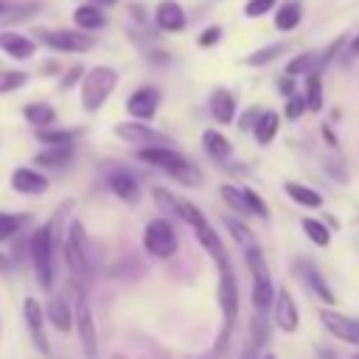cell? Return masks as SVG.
<instances>
[{
    "instance_id": "cell-9",
    "label": "cell",
    "mask_w": 359,
    "mask_h": 359,
    "mask_svg": "<svg viewBox=\"0 0 359 359\" xmlns=\"http://www.w3.org/2000/svg\"><path fill=\"white\" fill-rule=\"evenodd\" d=\"M272 323H275L283 334H294V331H297V323H300L297 303H294L292 292L283 289V286L275 292V300H272Z\"/></svg>"
},
{
    "instance_id": "cell-12",
    "label": "cell",
    "mask_w": 359,
    "mask_h": 359,
    "mask_svg": "<svg viewBox=\"0 0 359 359\" xmlns=\"http://www.w3.org/2000/svg\"><path fill=\"white\" fill-rule=\"evenodd\" d=\"M157 107H160V90L157 87H137L126 101V112L137 121H151Z\"/></svg>"
},
{
    "instance_id": "cell-60",
    "label": "cell",
    "mask_w": 359,
    "mask_h": 359,
    "mask_svg": "<svg viewBox=\"0 0 359 359\" xmlns=\"http://www.w3.org/2000/svg\"><path fill=\"white\" fill-rule=\"evenodd\" d=\"M356 359H359V353H356Z\"/></svg>"
},
{
    "instance_id": "cell-59",
    "label": "cell",
    "mask_w": 359,
    "mask_h": 359,
    "mask_svg": "<svg viewBox=\"0 0 359 359\" xmlns=\"http://www.w3.org/2000/svg\"><path fill=\"white\" fill-rule=\"evenodd\" d=\"M115 359H123V356H121V353H118V356H115Z\"/></svg>"
},
{
    "instance_id": "cell-36",
    "label": "cell",
    "mask_w": 359,
    "mask_h": 359,
    "mask_svg": "<svg viewBox=\"0 0 359 359\" xmlns=\"http://www.w3.org/2000/svg\"><path fill=\"white\" fill-rule=\"evenodd\" d=\"M219 194H222V199L238 213V216H247V213H252L250 210V202H247V196H244V188H236V185H222L219 188Z\"/></svg>"
},
{
    "instance_id": "cell-35",
    "label": "cell",
    "mask_w": 359,
    "mask_h": 359,
    "mask_svg": "<svg viewBox=\"0 0 359 359\" xmlns=\"http://www.w3.org/2000/svg\"><path fill=\"white\" fill-rule=\"evenodd\" d=\"M31 216L28 213H3L0 210V244L8 241L11 236H17L22 230V224H28Z\"/></svg>"
},
{
    "instance_id": "cell-11",
    "label": "cell",
    "mask_w": 359,
    "mask_h": 359,
    "mask_svg": "<svg viewBox=\"0 0 359 359\" xmlns=\"http://www.w3.org/2000/svg\"><path fill=\"white\" fill-rule=\"evenodd\" d=\"M76 328H79L84 356L95 359L98 356V331H95V317H93L90 306L84 303V297H79V306H76Z\"/></svg>"
},
{
    "instance_id": "cell-51",
    "label": "cell",
    "mask_w": 359,
    "mask_h": 359,
    "mask_svg": "<svg viewBox=\"0 0 359 359\" xmlns=\"http://www.w3.org/2000/svg\"><path fill=\"white\" fill-rule=\"evenodd\" d=\"M238 359H261V348L255 345V342H247L244 345V351H241V356Z\"/></svg>"
},
{
    "instance_id": "cell-55",
    "label": "cell",
    "mask_w": 359,
    "mask_h": 359,
    "mask_svg": "<svg viewBox=\"0 0 359 359\" xmlns=\"http://www.w3.org/2000/svg\"><path fill=\"white\" fill-rule=\"evenodd\" d=\"M351 56H359V34L351 39Z\"/></svg>"
},
{
    "instance_id": "cell-37",
    "label": "cell",
    "mask_w": 359,
    "mask_h": 359,
    "mask_svg": "<svg viewBox=\"0 0 359 359\" xmlns=\"http://www.w3.org/2000/svg\"><path fill=\"white\" fill-rule=\"evenodd\" d=\"M177 216H180L182 222H188V224H191V230H196V227L208 224L205 213H202L194 202H188V199H182V196H177Z\"/></svg>"
},
{
    "instance_id": "cell-49",
    "label": "cell",
    "mask_w": 359,
    "mask_h": 359,
    "mask_svg": "<svg viewBox=\"0 0 359 359\" xmlns=\"http://www.w3.org/2000/svg\"><path fill=\"white\" fill-rule=\"evenodd\" d=\"M258 115H261V112H258L255 107H250V109H247V112L241 115V121H238V126H241V129H252V126L258 123Z\"/></svg>"
},
{
    "instance_id": "cell-23",
    "label": "cell",
    "mask_w": 359,
    "mask_h": 359,
    "mask_svg": "<svg viewBox=\"0 0 359 359\" xmlns=\"http://www.w3.org/2000/svg\"><path fill=\"white\" fill-rule=\"evenodd\" d=\"M202 149H205L208 157H213V160H219V163H224V160L233 154V143H230L222 132H216V129H205V132H202Z\"/></svg>"
},
{
    "instance_id": "cell-27",
    "label": "cell",
    "mask_w": 359,
    "mask_h": 359,
    "mask_svg": "<svg viewBox=\"0 0 359 359\" xmlns=\"http://www.w3.org/2000/svg\"><path fill=\"white\" fill-rule=\"evenodd\" d=\"M278 126H280V115L272 112V109H264V112L258 115V123L252 126V135H255V140H258L261 146H269L272 137L278 135Z\"/></svg>"
},
{
    "instance_id": "cell-50",
    "label": "cell",
    "mask_w": 359,
    "mask_h": 359,
    "mask_svg": "<svg viewBox=\"0 0 359 359\" xmlns=\"http://www.w3.org/2000/svg\"><path fill=\"white\" fill-rule=\"evenodd\" d=\"M278 90H280L286 98H289V95H294V76H289V73H286V76L278 81Z\"/></svg>"
},
{
    "instance_id": "cell-22",
    "label": "cell",
    "mask_w": 359,
    "mask_h": 359,
    "mask_svg": "<svg viewBox=\"0 0 359 359\" xmlns=\"http://www.w3.org/2000/svg\"><path fill=\"white\" fill-rule=\"evenodd\" d=\"M300 20H303V6H300L297 0H283V3L275 8V28L283 31V34L294 31V28L300 25Z\"/></svg>"
},
{
    "instance_id": "cell-43",
    "label": "cell",
    "mask_w": 359,
    "mask_h": 359,
    "mask_svg": "<svg viewBox=\"0 0 359 359\" xmlns=\"http://www.w3.org/2000/svg\"><path fill=\"white\" fill-rule=\"evenodd\" d=\"M275 6H278V0H247V6H244V17L258 20V17L269 14V11H275Z\"/></svg>"
},
{
    "instance_id": "cell-54",
    "label": "cell",
    "mask_w": 359,
    "mask_h": 359,
    "mask_svg": "<svg viewBox=\"0 0 359 359\" xmlns=\"http://www.w3.org/2000/svg\"><path fill=\"white\" fill-rule=\"evenodd\" d=\"M323 137L328 140V146H337V137H334V132H331L328 126H323Z\"/></svg>"
},
{
    "instance_id": "cell-15",
    "label": "cell",
    "mask_w": 359,
    "mask_h": 359,
    "mask_svg": "<svg viewBox=\"0 0 359 359\" xmlns=\"http://www.w3.org/2000/svg\"><path fill=\"white\" fill-rule=\"evenodd\" d=\"M0 50L17 62H25V59L36 56V42L17 31H0Z\"/></svg>"
},
{
    "instance_id": "cell-7",
    "label": "cell",
    "mask_w": 359,
    "mask_h": 359,
    "mask_svg": "<svg viewBox=\"0 0 359 359\" xmlns=\"http://www.w3.org/2000/svg\"><path fill=\"white\" fill-rule=\"evenodd\" d=\"M219 306H222V314H224V325L233 328L236 314H238V283H236L230 258L219 261Z\"/></svg>"
},
{
    "instance_id": "cell-47",
    "label": "cell",
    "mask_w": 359,
    "mask_h": 359,
    "mask_svg": "<svg viewBox=\"0 0 359 359\" xmlns=\"http://www.w3.org/2000/svg\"><path fill=\"white\" fill-rule=\"evenodd\" d=\"M219 39H222V28H219V25H208V28L199 34V39H196V42H199L202 48H210V45H216Z\"/></svg>"
},
{
    "instance_id": "cell-45",
    "label": "cell",
    "mask_w": 359,
    "mask_h": 359,
    "mask_svg": "<svg viewBox=\"0 0 359 359\" xmlns=\"http://www.w3.org/2000/svg\"><path fill=\"white\" fill-rule=\"evenodd\" d=\"M244 196H247V202H250V210H252L258 219H264V222H266V219H269V208L264 205V199H261L252 188H244Z\"/></svg>"
},
{
    "instance_id": "cell-40",
    "label": "cell",
    "mask_w": 359,
    "mask_h": 359,
    "mask_svg": "<svg viewBox=\"0 0 359 359\" xmlns=\"http://www.w3.org/2000/svg\"><path fill=\"white\" fill-rule=\"evenodd\" d=\"M300 224H303V233H306L317 247H328V244H331V230H328L323 222H317V219H303Z\"/></svg>"
},
{
    "instance_id": "cell-14",
    "label": "cell",
    "mask_w": 359,
    "mask_h": 359,
    "mask_svg": "<svg viewBox=\"0 0 359 359\" xmlns=\"http://www.w3.org/2000/svg\"><path fill=\"white\" fill-rule=\"evenodd\" d=\"M22 317H25V323H28V331H31L34 345L39 348V353H50V342H48L45 328H42L45 314H42V306H39L34 297H25V300H22Z\"/></svg>"
},
{
    "instance_id": "cell-13",
    "label": "cell",
    "mask_w": 359,
    "mask_h": 359,
    "mask_svg": "<svg viewBox=\"0 0 359 359\" xmlns=\"http://www.w3.org/2000/svg\"><path fill=\"white\" fill-rule=\"evenodd\" d=\"M154 22L165 34H180V31H185L188 17H185V11L177 0H160L157 8H154Z\"/></svg>"
},
{
    "instance_id": "cell-20",
    "label": "cell",
    "mask_w": 359,
    "mask_h": 359,
    "mask_svg": "<svg viewBox=\"0 0 359 359\" xmlns=\"http://www.w3.org/2000/svg\"><path fill=\"white\" fill-rule=\"evenodd\" d=\"M210 115L219 121V123H233L236 118V98L227 87H216L210 93Z\"/></svg>"
},
{
    "instance_id": "cell-44",
    "label": "cell",
    "mask_w": 359,
    "mask_h": 359,
    "mask_svg": "<svg viewBox=\"0 0 359 359\" xmlns=\"http://www.w3.org/2000/svg\"><path fill=\"white\" fill-rule=\"evenodd\" d=\"M306 109H309L306 95H289V98H286V107H283V115H286L289 121H297Z\"/></svg>"
},
{
    "instance_id": "cell-24",
    "label": "cell",
    "mask_w": 359,
    "mask_h": 359,
    "mask_svg": "<svg viewBox=\"0 0 359 359\" xmlns=\"http://www.w3.org/2000/svg\"><path fill=\"white\" fill-rule=\"evenodd\" d=\"M70 160H73V146H70V143L48 146L45 151H39V154L34 157V163L42 165V168H65Z\"/></svg>"
},
{
    "instance_id": "cell-4",
    "label": "cell",
    "mask_w": 359,
    "mask_h": 359,
    "mask_svg": "<svg viewBox=\"0 0 359 359\" xmlns=\"http://www.w3.org/2000/svg\"><path fill=\"white\" fill-rule=\"evenodd\" d=\"M39 42L48 45L50 50H62V53H84L95 45V39L90 36V31H81V28H56V31H48V28H39L36 31Z\"/></svg>"
},
{
    "instance_id": "cell-53",
    "label": "cell",
    "mask_w": 359,
    "mask_h": 359,
    "mask_svg": "<svg viewBox=\"0 0 359 359\" xmlns=\"http://www.w3.org/2000/svg\"><path fill=\"white\" fill-rule=\"evenodd\" d=\"M14 8V0H0V17H6Z\"/></svg>"
},
{
    "instance_id": "cell-2",
    "label": "cell",
    "mask_w": 359,
    "mask_h": 359,
    "mask_svg": "<svg viewBox=\"0 0 359 359\" xmlns=\"http://www.w3.org/2000/svg\"><path fill=\"white\" fill-rule=\"evenodd\" d=\"M115 84H118L115 67H109V65L90 67L81 79V107H84V112H98L109 101Z\"/></svg>"
},
{
    "instance_id": "cell-17",
    "label": "cell",
    "mask_w": 359,
    "mask_h": 359,
    "mask_svg": "<svg viewBox=\"0 0 359 359\" xmlns=\"http://www.w3.org/2000/svg\"><path fill=\"white\" fill-rule=\"evenodd\" d=\"M107 185H109V191H112L118 199H123V202H129V205H135V202L140 199V185H137V180H135L129 171H112V174L107 177Z\"/></svg>"
},
{
    "instance_id": "cell-21",
    "label": "cell",
    "mask_w": 359,
    "mask_h": 359,
    "mask_svg": "<svg viewBox=\"0 0 359 359\" xmlns=\"http://www.w3.org/2000/svg\"><path fill=\"white\" fill-rule=\"evenodd\" d=\"M45 317H48L50 325H53L56 331H62V334H67V331L73 328V323H76V311H70V306H67L65 297H50Z\"/></svg>"
},
{
    "instance_id": "cell-57",
    "label": "cell",
    "mask_w": 359,
    "mask_h": 359,
    "mask_svg": "<svg viewBox=\"0 0 359 359\" xmlns=\"http://www.w3.org/2000/svg\"><path fill=\"white\" fill-rule=\"evenodd\" d=\"M8 266H11V261H8V258H6V255H3V252H0V272H6V269H8Z\"/></svg>"
},
{
    "instance_id": "cell-52",
    "label": "cell",
    "mask_w": 359,
    "mask_h": 359,
    "mask_svg": "<svg viewBox=\"0 0 359 359\" xmlns=\"http://www.w3.org/2000/svg\"><path fill=\"white\" fill-rule=\"evenodd\" d=\"M317 356H320V359H339V356H337L334 351H328V348H317Z\"/></svg>"
},
{
    "instance_id": "cell-33",
    "label": "cell",
    "mask_w": 359,
    "mask_h": 359,
    "mask_svg": "<svg viewBox=\"0 0 359 359\" xmlns=\"http://www.w3.org/2000/svg\"><path fill=\"white\" fill-rule=\"evenodd\" d=\"M283 50H286V42H272V45H264V48L252 50V53L244 59V65H250V67H264V65L275 62V59H278Z\"/></svg>"
},
{
    "instance_id": "cell-26",
    "label": "cell",
    "mask_w": 359,
    "mask_h": 359,
    "mask_svg": "<svg viewBox=\"0 0 359 359\" xmlns=\"http://www.w3.org/2000/svg\"><path fill=\"white\" fill-rule=\"evenodd\" d=\"M168 171V177L171 180H177V182H182V185H202V171H199V165L196 163H191L188 157H180L174 165H168L165 168Z\"/></svg>"
},
{
    "instance_id": "cell-25",
    "label": "cell",
    "mask_w": 359,
    "mask_h": 359,
    "mask_svg": "<svg viewBox=\"0 0 359 359\" xmlns=\"http://www.w3.org/2000/svg\"><path fill=\"white\" fill-rule=\"evenodd\" d=\"M22 118H25L31 126L45 129V126H53L56 109H53L48 101H34V104H25V107H22Z\"/></svg>"
},
{
    "instance_id": "cell-6",
    "label": "cell",
    "mask_w": 359,
    "mask_h": 359,
    "mask_svg": "<svg viewBox=\"0 0 359 359\" xmlns=\"http://www.w3.org/2000/svg\"><path fill=\"white\" fill-rule=\"evenodd\" d=\"M65 261L76 275H90V250H87V233L79 219L70 222L67 238H65Z\"/></svg>"
},
{
    "instance_id": "cell-30",
    "label": "cell",
    "mask_w": 359,
    "mask_h": 359,
    "mask_svg": "<svg viewBox=\"0 0 359 359\" xmlns=\"http://www.w3.org/2000/svg\"><path fill=\"white\" fill-rule=\"evenodd\" d=\"M303 275H306V286H309V289H311V292H314V294H317V297H320L325 306H334V303H337V297H334L331 286L323 280V275H320V272H317L311 264H306Z\"/></svg>"
},
{
    "instance_id": "cell-56",
    "label": "cell",
    "mask_w": 359,
    "mask_h": 359,
    "mask_svg": "<svg viewBox=\"0 0 359 359\" xmlns=\"http://www.w3.org/2000/svg\"><path fill=\"white\" fill-rule=\"evenodd\" d=\"M90 3H95V6H101V8H109V6H115L118 0H90Z\"/></svg>"
},
{
    "instance_id": "cell-58",
    "label": "cell",
    "mask_w": 359,
    "mask_h": 359,
    "mask_svg": "<svg viewBox=\"0 0 359 359\" xmlns=\"http://www.w3.org/2000/svg\"><path fill=\"white\" fill-rule=\"evenodd\" d=\"M261 359H275V356H272V353H266V356H261Z\"/></svg>"
},
{
    "instance_id": "cell-32",
    "label": "cell",
    "mask_w": 359,
    "mask_h": 359,
    "mask_svg": "<svg viewBox=\"0 0 359 359\" xmlns=\"http://www.w3.org/2000/svg\"><path fill=\"white\" fill-rule=\"evenodd\" d=\"M250 342H255L258 348H266V342H269V317H266V309H255V314L250 320Z\"/></svg>"
},
{
    "instance_id": "cell-38",
    "label": "cell",
    "mask_w": 359,
    "mask_h": 359,
    "mask_svg": "<svg viewBox=\"0 0 359 359\" xmlns=\"http://www.w3.org/2000/svg\"><path fill=\"white\" fill-rule=\"evenodd\" d=\"M224 224H227V230H230V236L236 238V244L241 247V250H250V247H258L255 244V236H252V230L241 222V219H224Z\"/></svg>"
},
{
    "instance_id": "cell-19",
    "label": "cell",
    "mask_w": 359,
    "mask_h": 359,
    "mask_svg": "<svg viewBox=\"0 0 359 359\" xmlns=\"http://www.w3.org/2000/svg\"><path fill=\"white\" fill-rule=\"evenodd\" d=\"M73 22L81 31H101L107 25V14L95 3H81V6L73 8Z\"/></svg>"
},
{
    "instance_id": "cell-42",
    "label": "cell",
    "mask_w": 359,
    "mask_h": 359,
    "mask_svg": "<svg viewBox=\"0 0 359 359\" xmlns=\"http://www.w3.org/2000/svg\"><path fill=\"white\" fill-rule=\"evenodd\" d=\"M151 196H154V202H157V208L163 210V213H168V219H174L177 216V196L171 194V191H165V188H151Z\"/></svg>"
},
{
    "instance_id": "cell-34",
    "label": "cell",
    "mask_w": 359,
    "mask_h": 359,
    "mask_svg": "<svg viewBox=\"0 0 359 359\" xmlns=\"http://www.w3.org/2000/svg\"><path fill=\"white\" fill-rule=\"evenodd\" d=\"M311 70H320V53H314V50H306V53H300V56L286 62V73L289 76H306Z\"/></svg>"
},
{
    "instance_id": "cell-18",
    "label": "cell",
    "mask_w": 359,
    "mask_h": 359,
    "mask_svg": "<svg viewBox=\"0 0 359 359\" xmlns=\"http://www.w3.org/2000/svg\"><path fill=\"white\" fill-rule=\"evenodd\" d=\"M182 154L177 151V149H171L168 143H154V146H140V151H137V160H143V163H149V165H157V168H168V165H174L177 160H180Z\"/></svg>"
},
{
    "instance_id": "cell-29",
    "label": "cell",
    "mask_w": 359,
    "mask_h": 359,
    "mask_svg": "<svg viewBox=\"0 0 359 359\" xmlns=\"http://www.w3.org/2000/svg\"><path fill=\"white\" fill-rule=\"evenodd\" d=\"M194 236H196V241L216 258V264L219 261H227V252H224V247H222V241H219V236H216V230L210 227V224H202V227H196L194 230Z\"/></svg>"
},
{
    "instance_id": "cell-41",
    "label": "cell",
    "mask_w": 359,
    "mask_h": 359,
    "mask_svg": "<svg viewBox=\"0 0 359 359\" xmlns=\"http://www.w3.org/2000/svg\"><path fill=\"white\" fill-rule=\"evenodd\" d=\"M28 84V73L25 70H0V95L14 93L20 87Z\"/></svg>"
},
{
    "instance_id": "cell-3",
    "label": "cell",
    "mask_w": 359,
    "mask_h": 359,
    "mask_svg": "<svg viewBox=\"0 0 359 359\" xmlns=\"http://www.w3.org/2000/svg\"><path fill=\"white\" fill-rule=\"evenodd\" d=\"M244 261L250 266V278H252V306L255 309H269L272 300H275V286H272V278H269V266H266V258L261 252V247H250L244 250Z\"/></svg>"
},
{
    "instance_id": "cell-31",
    "label": "cell",
    "mask_w": 359,
    "mask_h": 359,
    "mask_svg": "<svg viewBox=\"0 0 359 359\" xmlns=\"http://www.w3.org/2000/svg\"><path fill=\"white\" fill-rule=\"evenodd\" d=\"M286 194L292 196V202L303 205V208H320L323 205V196L309 188V185H300V182H286Z\"/></svg>"
},
{
    "instance_id": "cell-1",
    "label": "cell",
    "mask_w": 359,
    "mask_h": 359,
    "mask_svg": "<svg viewBox=\"0 0 359 359\" xmlns=\"http://www.w3.org/2000/svg\"><path fill=\"white\" fill-rule=\"evenodd\" d=\"M67 210V202L62 208V213ZM62 213H56L48 224L36 227L34 236L28 238V252L34 258V272L42 289H53V252H56V241H59V222Z\"/></svg>"
},
{
    "instance_id": "cell-8",
    "label": "cell",
    "mask_w": 359,
    "mask_h": 359,
    "mask_svg": "<svg viewBox=\"0 0 359 359\" xmlns=\"http://www.w3.org/2000/svg\"><path fill=\"white\" fill-rule=\"evenodd\" d=\"M320 323L325 325V331L348 345H359V320L356 317H348V314H339L334 309H323L320 311Z\"/></svg>"
},
{
    "instance_id": "cell-5",
    "label": "cell",
    "mask_w": 359,
    "mask_h": 359,
    "mask_svg": "<svg viewBox=\"0 0 359 359\" xmlns=\"http://www.w3.org/2000/svg\"><path fill=\"white\" fill-rule=\"evenodd\" d=\"M143 247L154 258H171L177 252V247H180L171 222L168 219H151L146 224V230H143Z\"/></svg>"
},
{
    "instance_id": "cell-46",
    "label": "cell",
    "mask_w": 359,
    "mask_h": 359,
    "mask_svg": "<svg viewBox=\"0 0 359 359\" xmlns=\"http://www.w3.org/2000/svg\"><path fill=\"white\" fill-rule=\"evenodd\" d=\"M81 79H84V67H81V65H73V67H67V73L62 76L59 87H62V90H70V87H73V84H79Z\"/></svg>"
},
{
    "instance_id": "cell-28",
    "label": "cell",
    "mask_w": 359,
    "mask_h": 359,
    "mask_svg": "<svg viewBox=\"0 0 359 359\" xmlns=\"http://www.w3.org/2000/svg\"><path fill=\"white\" fill-rule=\"evenodd\" d=\"M303 95H306L309 112H320V109H323V79H320V70L306 73V81H303Z\"/></svg>"
},
{
    "instance_id": "cell-16",
    "label": "cell",
    "mask_w": 359,
    "mask_h": 359,
    "mask_svg": "<svg viewBox=\"0 0 359 359\" xmlns=\"http://www.w3.org/2000/svg\"><path fill=\"white\" fill-rule=\"evenodd\" d=\"M11 188L20 191V194H45L48 191V177L39 174L31 165H20L11 174Z\"/></svg>"
},
{
    "instance_id": "cell-10",
    "label": "cell",
    "mask_w": 359,
    "mask_h": 359,
    "mask_svg": "<svg viewBox=\"0 0 359 359\" xmlns=\"http://www.w3.org/2000/svg\"><path fill=\"white\" fill-rule=\"evenodd\" d=\"M115 135L126 143H135V146H154V143H168L165 135H160L157 129H151L146 121H123V123H115Z\"/></svg>"
},
{
    "instance_id": "cell-39",
    "label": "cell",
    "mask_w": 359,
    "mask_h": 359,
    "mask_svg": "<svg viewBox=\"0 0 359 359\" xmlns=\"http://www.w3.org/2000/svg\"><path fill=\"white\" fill-rule=\"evenodd\" d=\"M76 135H79L76 129H50V126H45V129H36V140H39V143H45V146L73 143V137H76Z\"/></svg>"
},
{
    "instance_id": "cell-48",
    "label": "cell",
    "mask_w": 359,
    "mask_h": 359,
    "mask_svg": "<svg viewBox=\"0 0 359 359\" xmlns=\"http://www.w3.org/2000/svg\"><path fill=\"white\" fill-rule=\"evenodd\" d=\"M342 45H345V36H337V39H334V42H331V45H328L323 53H320V67H325V65H328V62H331V59L339 53V48H342Z\"/></svg>"
}]
</instances>
